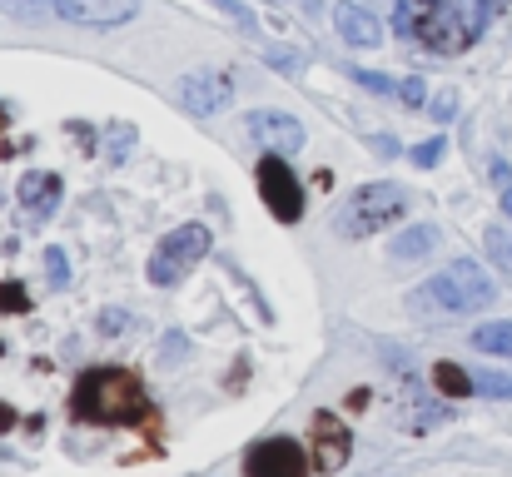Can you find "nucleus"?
I'll return each instance as SVG.
<instances>
[{"label":"nucleus","mask_w":512,"mask_h":477,"mask_svg":"<svg viewBox=\"0 0 512 477\" xmlns=\"http://www.w3.org/2000/svg\"><path fill=\"white\" fill-rule=\"evenodd\" d=\"M70 413L80 423L95 428H145L155 433V403L145 398V383L125 368H90L80 373L75 393H70Z\"/></svg>","instance_id":"obj_1"},{"label":"nucleus","mask_w":512,"mask_h":477,"mask_svg":"<svg viewBox=\"0 0 512 477\" xmlns=\"http://www.w3.org/2000/svg\"><path fill=\"white\" fill-rule=\"evenodd\" d=\"M498 299V289H493V279L473 264V259H453L443 274H433L423 289H413L408 294V309L413 314H478V309H488Z\"/></svg>","instance_id":"obj_2"},{"label":"nucleus","mask_w":512,"mask_h":477,"mask_svg":"<svg viewBox=\"0 0 512 477\" xmlns=\"http://www.w3.org/2000/svg\"><path fill=\"white\" fill-rule=\"evenodd\" d=\"M393 25H398L403 40H418L433 55H458V50L473 45L453 0H398V20Z\"/></svg>","instance_id":"obj_3"},{"label":"nucleus","mask_w":512,"mask_h":477,"mask_svg":"<svg viewBox=\"0 0 512 477\" xmlns=\"http://www.w3.org/2000/svg\"><path fill=\"white\" fill-rule=\"evenodd\" d=\"M403 214H408V189H403V184H393V179L358 184L339 214V234L343 239H368V234L393 229Z\"/></svg>","instance_id":"obj_4"},{"label":"nucleus","mask_w":512,"mask_h":477,"mask_svg":"<svg viewBox=\"0 0 512 477\" xmlns=\"http://www.w3.org/2000/svg\"><path fill=\"white\" fill-rule=\"evenodd\" d=\"M204 254H209V229H204V224H179L170 239H160V249L150 254V284L170 289Z\"/></svg>","instance_id":"obj_5"},{"label":"nucleus","mask_w":512,"mask_h":477,"mask_svg":"<svg viewBox=\"0 0 512 477\" xmlns=\"http://www.w3.org/2000/svg\"><path fill=\"white\" fill-rule=\"evenodd\" d=\"M259 199L269 204V214L279 224H299L304 219V184L294 179V169H289L284 155L259 159Z\"/></svg>","instance_id":"obj_6"},{"label":"nucleus","mask_w":512,"mask_h":477,"mask_svg":"<svg viewBox=\"0 0 512 477\" xmlns=\"http://www.w3.org/2000/svg\"><path fill=\"white\" fill-rule=\"evenodd\" d=\"M348 458H353V433L334 413H314V423H309V463H314V473L334 477L348 468Z\"/></svg>","instance_id":"obj_7"},{"label":"nucleus","mask_w":512,"mask_h":477,"mask_svg":"<svg viewBox=\"0 0 512 477\" xmlns=\"http://www.w3.org/2000/svg\"><path fill=\"white\" fill-rule=\"evenodd\" d=\"M309 453L294 438H264L244 453V477H309Z\"/></svg>","instance_id":"obj_8"},{"label":"nucleus","mask_w":512,"mask_h":477,"mask_svg":"<svg viewBox=\"0 0 512 477\" xmlns=\"http://www.w3.org/2000/svg\"><path fill=\"white\" fill-rule=\"evenodd\" d=\"M229 100H234V80H229L224 70H194V75L179 80V105H184L189 115H199V120L219 115Z\"/></svg>","instance_id":"obj_9"},{"label":"nucleus","mask_w":512,"mask_h":477,"mask_svg":"<svg viewBox=\"0 0 512 477\" xmlns=\"http://www.w3.org/2000/svg\"><path fill=\"white\" fill-rule=\"evenodd\" d=\"M50 5L60 20L85 25V30H115L140 15V0H50Z\"/></svg>","instance_id":"obj_10"},{"label":"nucleus","mask_w":512,"mask_h":477,"mask_svg":"<svg viewBox=\"0 0 512 477\" xmlns=\"http://www.w3.org/2000/svg\"><path fill=\"white\" fill-rule=\"evenodd\" d=\"M249 135L264 145V155H299L304 150V125L289 110H254Z\"/></svg>","instance_id":"obj_11"},{"label":"nucleus","mask_w":512,"mask_h":477,"mask_svg":"<svg viewBox=\"0 0 512 477\" xmlns=\"http://www.w3.org/2000/svg\"><path fill=\"white\" fill-rule=\"evenodd\" d=\"M334 30H339L343 45H353V50L383 45V20H378L368 5H358V0H339V5H334Z\"/></svg>","instance_id":"obj_12"},{"label":"nucleus","mask_w":512,"mask_h":477,"mask_svg":"<svg viewBox=\"0 0 512 477\" xmlns=\"http://www.w3.org/2000/svg\"><path fill=\"white\" fill-rule=\"evenodd\" d=\"M60 194H65V184H60V174H50V169H30V174L20 179V189H15V199H20L35 219L55 214V209H60Z\"/></svg>","instance_id":"obj_13"},{"label":"nucleus","mask_w":512,"mask_h":477,"mask_svg":"<svg viewBox=\"0 0 512 477\" xmlns=\"http://www.w3.org/2000/svg\"><path fill=\"white\" fill-rule=\"evenodd\" d=\"M438 249V229L433 224H413V229H403L393 244H388V254L398 259V264H418V259H428Z\"/></svg>","instance_id":"obj_14"},{"label":"nucleus","mask_w":512,"mask_h":477,"mask_svg":"<svg viewBox=\"0 0 512 477\" xmlns=\"http://www.w3.org/2000/svg\"><path fill=\"white\" fill-rule=\"evenodd\" d=\"M473 348H478V353L512 358V323H483V328H473Z\"/></svg>","instance_id":"obj_15"},{"label":"nucleus","mask_w":512,"mask_h":477,"mask_svg":"<svg viewBox=\"0 0 512 477\" xmlns=\"http://www.w3.org/2000/svg\"><path fill=\"white\" fill-rule=\"evenodd\" d=\"M433 388H438L443 398H468V393H473V373H463L458 363H438V368H433Z\"/></svg>","instance_id":"obj_16"},{"label":"nucleus","mask_w":512,"mask_h":477,"mask_svg":"<svg viewBox=\"0 0 512 477\" xmlns=\"http://www.w3.org/2000/svg\"><path fill=\"white\" fill-rule=\"evenodd\" d=\"M483 244H488V259H493V264L512 279V234L508 229H503V224H493V229L483 234Z\"/></svg>","instance_id":"obj_17"},{"label":"nucleus","mask_w":512,"mask_h":477,"mask_svg":"<svg viewBox=\"0 0 512 477\" xmlns=\"http://www.w3.org/2000/svg\"><path fill=\"white\" fill-rule=\"evenodd\" d=\"M453 5H458V15H463L468 40H478V35H483V25H488V15H493V0H453Z\"/></svg>","instance_id":"obj_18"},{"label":"nucleus","mask_w":512,"mask_h":477,"mask_svg":"<svg viewBox=\"0 0 512 477\" xmlns=\"http://www.w3.org/2000/svg\"><path fill=\"white\" fill-rule=\"evenodd\" d=\"M473 388L488 393V398H512V373H473Z\"/></svg>","instance_id":"obj_19"},{"label":"nucleus","mask_w":512,"mask_h":477,"mask_svg":"<svg viewBox=\"0 0 512 477\" xmlns=\"http://www.w3.org/2000/svg\"><path fill=\"white\" fill-rule=\"evenodd\" d=\"M398 105H408V110H418V105H428V85L418 80V75H408V80H398V95H393Z\"/></svg>","instance_id":"obj_20"},{"label":"nucleus","mask_w":512,"mask_h":477,"mask_svg":"<svg viewBox=\"0 0 512 477\" xmlns=\"http://www.w3.org/2000/svg\"><path fill=\"white\" fill-rule=\"evenodd\" d=\"M443 150H448V140H423V145H413V150H408V159H413L418 169H433V164L443 159Z\"/></svg>","instance_id":"obj_21"},{"label":"nucleus","mask_w":512,"mask_h":477,"mask_svg":"<svg viewBox=\"0 0 512 477\" xmlns=\"http://www.w3.org/2000/svg\"><path fill=\"white\" fill-rule=\"evenodd\" d=\"M130 145H135V125H110V164H120Z\"/></svg>","instance_id":"obj_22"},{"label":"nucleus","mask_w":512,"mask_h":477,"mask_svg":"<svg viewBox=\"0 0 512 477\" xmlns=\"http://www.w3.org/2000/svg\"><path fill=\"white\" fill-rule=\"evenodd\" d=\"M214 5H219V10H224V15H229V20L239 25V30H249V35L259 30V20L249 15V5H239V0H214Z\"/></svg>","instance_id":"obj_23"},{"label":"nucleus","mask_w":512,"mask_h":477,"mask_svg":"<svg viewBox=\"0 0 512 477\" xmlns=\"http://www.w3.org/2000/svg\"><path fill=\"white\" fill-rule=\"evenodd\" d=\"M10 15H25V20H35V15H45V10H55L50 0H0Z\"/></svg>","instance_id":"obj_24"},{"label":"nucleus","mask_w":512,"mask_h":477,"mask_svg":"<svg viewBox=\"0 0 512 477\" xmlns=\"http://www.w3.org/2000/svg\"><path fill=\"white\" fill-rule=\"evenodd\" d=\"M45 274H50V284H55V289H65V284H70V279H65V254H60V249H50V254H45Z\"/></svg>","instance_id":"obj_25"},{"label":"nucleus","mask_w":512,"mask_h":477,"mask_svg":"<svg viewBox=\"0 0 512 477\" xmlns=\"http://www.w3.org/2000/svg\"><path fill=\"white\" fill-rule=\"evenodd\" d=\"M25 304H30V299H25L15 284H0V309H25Z\"/></svg>","instance_id":"obj_26"},{"label":"nucleus","mask_w":512,"mask_h":477,"mask_svg":"<svg viewBox=\"0 0 512 477\" xmlns=\"http://www.w3.org/2000/svg\"><path fill=\"white\" fill-rule=\"evenodd\" d=\"M125 309H105V314H100V333H120V328H125Z\"/></svg>","instance_id":"obj_27"},{"label":"nucleus","mask_w":512,"mask_h":477,"mask_svg":"<svg viewBox=\"0 0 512 477\" xmlns=\"http://www.w3.org/2000/svg\"><path fill=\"white\" fill-rule=\"evenodd\" d=\"M453 110H458V95H453V90H448V95H438V100H433V115H438V120H448V115H453Z\"/></svg>","instance_id":"obj_28"},{"label":"nucleus","mask_w":512,"mask_h":477,"mask_svg":"<svg viewBox=\"0 0 512 477\" xmlns=\"http://www.w3.org/2000/svg\"><path fill=\"white\" fill-rule=\"evenodd\" d=\"M160 353H165V363H179V353H184V338H179V333H174V338H165V343H160Z\"/></svg>","instance_id":"obj_29"},{"label":"nucleus","mask_w":512,"mask_h":477,"mask_svg":"<svg viewBox=\"0 0 512 477\" xmlns=\"http://www.w3.org/2000/svg\"><path fill=\"white\" fill-rule=\"evenodd\" d=\"M363 408H368V388H353L348 393V413H363Z\"/></svg>","instance_id":"obj_30"},{"label":"nucleus","mask_w":512,"mask_h":477,"mask_svg":"<svg viewBox=\"0 0 512 477\" xmlns=\"http://www.w3.org/2000/svg\"><path fill=\"white\" fill-rule=\"evenodd\" d=\"M503 214H508V219H512V179H508V184H503Z\"/></svg>","instance_id":"obj_31"},{"label":"nucleus","mask_w":512,"mask_h":477,"mask_svg":"<svg viewBox=\"0 0 512 477\" xmlns=\"http://www.w3.org/2000/svg\"><path fill=\"white\" fill-rule=\"evenodd\" d=\"M269 5H289V0H269Z\"/></svg>","instance_id":"obj_32"}]
</instances>
